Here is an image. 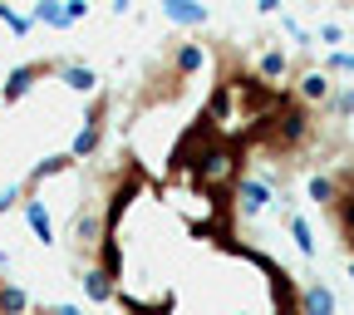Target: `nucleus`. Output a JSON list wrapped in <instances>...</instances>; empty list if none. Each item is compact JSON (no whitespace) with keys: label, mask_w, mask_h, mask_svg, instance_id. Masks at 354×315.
I'll return each mask as SVG.
<instances>
[{"label":"nucleus","mask_w":354,"mask_h":315,"mask_svg":"<svg viewBox=\"0 0 354 315\" xmlns=\"http://www.w3.org/2000/svg\"><path fill=\"white\" fill-rule=\"evenodd\" d=\"M241 158H236V148L227 143V138H207L202 143V153H197V163H187L192 168V177L202 188H236V177H241V168H236Z\"/></svg>","instance_id":"f257e3e1"},{"label":"nucleus","mask_w":354,"mask_h":315,"mask_svg":"<svg viewBox=\"0 0 354 315\" xmlns=\"http://www.w3.org/2000/svg\"><path fill=\"white\" fill-rule=\"evenodd\" d=\"M271 177H236V207L241 217H261L266 207H271Z\"/></svg>","instance_id":"f03ea898"},{"label":"nucleus","mask_w":354,"mask_h":315,"mask_svg":"<svg viewBox=\"0 0 354 315\" xmlns=\"http://www.w3.org/2000/svg\"><path fill=\"white\" fill-rule=\"evenodd\" d=\"M99 143H104V104H94V109H88V118H84V128L74 133V143L64 148L74 163L79 158H88V153H99Z\"/></svg>","instance_id":"7ed1b4c3"},{"label":"nucleus","mask_w":354,"mask_h":315,"mask_svg":"<svg viewBox=\"0 0 354 315\" xmlns=\"http://www.w3.org/2000/svg\"><path fill=\"white\" fill-rule=\"evenodd\" d=\"M330 94H335V84H330L325 69H305L300 84H295V99L300 104H330Z\"/></svg>","instance_id":"20e7f679"},{"label":"nucleus","mask_w":354,"mask_h":315,"mask_svg":"<svg viewBox=\"0 0 354 315\" xmlns=\"http://www.w3.org/2000/svg\"><path fill=\"white\" fill-rule=\"evenodd\" d=\"M44 74V64H20V69H10L6 74V84H0V99L6 104H15V99H25L30 89H35V79Z\"/></svg>","instance_id":"39448f33"},{"label":"nucleus","mask_w":354,"mask_h":315,"mask_svg":"<svg viewBox=\"0 0 354 315\" xmlns=\"http://www.w3.org/2000/svg\"><path fill=\"white\" fill-rule=\"evenodd\" d=\"M305 133H310L305 109H300V104H286V109H281V118H276V138L290 148V143H300V138H305Z\"/></svg>","instance_id":"423d86ee"},{"label":"nucleus","mask_w":354,"mask_h":315,"mask_svg":"<svg viewBox=\"0 0 354 315\" xmlns=\"http://www.w3.org/2000/svg\"><path fill=\"white\" fill-rule=\"evenodd\" d=\"M300 310L305 315H339V300H335V291L325 281H310L305 296H300Z\"/></svg>","instance_id":"0eeeda50"},{"label":"nucleus","mask_w":354,"mask_h":315,"mask_svg":"<svg viewBox=\"0 0 354 315\" xmlns=\"http://www.w3.org/2000/svg\"><path fill=\"white\" fill-rule=\"evenodd\" d=\"M162 20H172V25H207L212 10L197 6V0H162Z\"/></svg>","instance_id":"6e6552de"},{"label":"nucleus","mask_w":354,"mask_h":315,"mask_svg":"<svg viewBox=\"0 0 354 315\" xmlns=\"http://www.w3.org/2000/svg\"><path fill=\"white\" fill-rule=\"evenodd\" d=\"M290 74V55L286 50H261L256 60V84H281Z\"/></svg>","instance_id":"1a4fd4ad"},{"label":"nucleus","mask_w":354,"mask_h":315,"mask_svg":"<svg viewBox=\"0 0 354 315\" xmlns=\"http://www.w3.org/2000/svg\"><path fill=\"white\" fill-rule=\"evenodd\" d=\"M59 79H64V89H74V94H99V74L88 64H79V60L59 64Z\"/></svg>","instance_id":"9d476101"},{"label":"nucleus","mask_w":354,"mask_h":315,"mask_svg":"<svg viewBox=\"0 0 354 315\" xmlns=\"http://www.w3.org/2000/svg\"><path fill=\"white\" fill-rule=\"evenodd\" d=\"M30 25H44V30H74L69 15H64V0H39V6H30Z\"/></svg>","instance_id":"9b49d317"},{"label":"nucleus","mask_w":354,"mask_h":315,"mask_svg":"<svg viewBox=\"0 0 354 315\" xmlns=\"http://www.w3.org/2000/svg\"><path fill=\"white\" fill-rule=\"evenodd\" d=\"M20 207H25V222H30V232H35V237H39L44 246H50V242H55V222H50V207H44L39 197L20 202Z\"/></svg>","instance_id":"f8f14e48"},{"label":"nucleus","mask_w":354,"mask_h":315,"mask_svg":"<svg viewBox=\"0 0 354 315\" xmlns=\"http://www.w3.org/2000/svg\"><path fill=\"white\" fill-rule=\"evenodd\" d=\"M172 69H177V79H192V74H202V69H207V50H202V44H177Z\"/></svg>","instance_id":"ddd939ff"},{"label":"nucleus","mask_w":354,"mask_h":315,"mask_svg":"<svg viewBox=\"0 0 354 315\" xmlns=\"http://www.w3.org/2000/svg\"><path fill=\"white\" fill-rule=\"evenodd\" d=\"M84 296L94 300V305H109L113 300V276L104 271V266H88V271H84Z\"/></svg>","instance_id":"4468645a"},{"label":"nucleus","mask_w":354,"mask_h":315,"mask_svg":"<svg viewBox=\"0 0 354 315\" xmlns=\"http://www.w3.org/2000/svg\"><path fill=\"white\" fill-rule=\"evenodd\" d=\"M74 242L79 246H99L104 242V212H79L74 217Z\"/></svg>","instance_id":"2eb2a0df"},{"label":"nucleus","mask_w":354,"mask_h":315,"mask_svg":"<svg viewBox=\"0 0 354 315\" xmlns=\"http://www.w3.org/2000/svg\"><path fill=\"white\" fill-rule=\"evenodd\" d=\"M305 197H310V202H320V207H335L339 183H335V177H325V172H310V177H305Z\"/></svg>","instance_id":"dca6fc26"},{"label":"nucleus","mask_w":354,"mask_h":315,"mask_svg":"<svg viewBox=\"0 0 354 315\" xmlns=\"http://www.w3.org/2000/svg\"><path fill=\"white\" fill-rule=\"evenodd\" d=\"M69 168H74V158H69V153H50V158H39V163H35V172H30V188L50 183V177H59V172H69Z\"/></svg>","instance_id":"f3484780"},{"label":"nucleus","mask_w":354,"mask_h":315,"mask_svg":"<svg viewBox=\"0 0 354 315\" xmlns=\"http://www.w3.org/2000/svg\"><path fill=\"white\" fill-rule=\"evenodd\" d=\"M30 310V291L15 281H0V315H25Z\"/></svg>","instance_id":"a211bd4d"},{"label":"nucleus","mask_w":354,"mask_h":315,"mask_svg":"<svg viewBox=\"0 0 354 315\" xmlns=\"http://www.w3.org/2000/svg\"><path fill=\"white\" fill-rule=\"evenodd\" d=\"M290 237H295V246H300L305 256H315V251H320V242H315V227H310V217H300V212L290 217Z\"/></svg>","instance_id":"6ab92c4d"},{"label":"nucleus","mask_w":354,"mask_h":315,"mask_svg":"<svg viewBox=\"0 0 354 315\" xmlns=\"http://www.w3.org/2000/svg\"><path fill=\"white\" fill-rule=\"evenodd\" d=\"M320 69L325 74H354V50H330Z\"/></svg>","instance_id":"aec40b11"},{"label":"nucleus","mask_w":354,"mask_h":315,"mask_svg":"<svg viewBox=\"0 0 354 315\" xmlns=\"http://www.w3.org/2000/svg\"><path fill=\"white\" fill-rule=\"evenodd\" d=\"M0 25H6L10 35H30V15H20V10H10V6H0Z\"/></svg>","instance_id":"412c9836"},{"label":"nucleus","mask_w":354,"mask_h":315,"mask_svg":"<svg viewBox=\"0 0 354 315\" xmlns=\"http://www.w3.org/2000/svg\"><path fill=\"white\" fill-rule=\"evenodd\" d=\"M330 114H339V118H349V114H354V84H349V89H339V94H330Z\"/></svg>","instance_id":"4be33fe9"},{"label":"nucleus","mask_w":354,"mask_h":315,"mask_svg":"<svg viewBox=\"0 0 354 315\" xmlns=\"http://www.w3.org/2000/svg\"><path fill=\"white\" fill-rule=\"evenodd\" d=\"M20 197H25V183H6V188H0V212H10Z\"/></svg>","instance_id":"5701e85b"},{"label":"nucleus","mask_w":354,"mask_h":315,"mask_svg":"<svg viewBox=\"0 0 354 315\" xmlns=\"http://www.w3.org/2000/svg\"><path fill=\"white\" fill-rule=\"evenodd\" d=\"M315 39H325V44H339V39H344V25H335V20H325V25L315 30Z\"/></svg>","instance_id":"b1692460"},{"label":"nucleus","mask_w":354,"mask_h":315,"mask_svg":"<svg viewBox=\"0 0 354 315\" xmlns=\"http://www.w3.org/2000/svg\"><path fill=\"white\" fill-rule=\"evenodd\" d=\"M64 15H69V25H79V20H88V6L84 0H64Z\"/></svg>","instance_id":"393cba45"},{"label":"nucleus","mask_w":354,"mask_h":315,"mask_svg":"<svg viewBox=\"0 0 354 315\" xmlns=\"http://www.w3.org/2000/svg\"><path fill=\"white\" fill-rule=\"evenodd\" d=\"M50 315H84V310H79V305H55Z\"/></svg>","instance_id":"a878e982"},{"label":"nucleus","mask_w":354,"mask_h":315,"mask_svg":"<svg viewBox=\"0 0 354 315\" xmlns=\"http://www.w3.org/2000/svg\"><path fill=\"white\" fill-rule=\"evenodd\" d=\"M344 271H349V281H354V256H349V266H344Z\"/></svg>","instance_id":"bb28decb"}]
</instances>
